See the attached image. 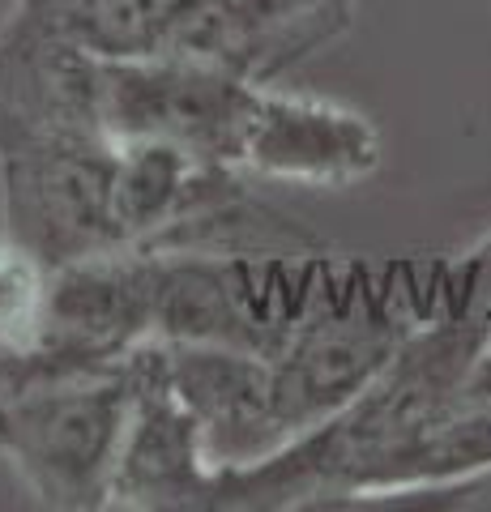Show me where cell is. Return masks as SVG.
<instances>
[{
    "mask_svg": "<svg viewBox=\"0 0 491 512\" xmlns=\"http://www.w3.org/2000/svg\"><path fill=\"white\" fill-rule=\"evenodd\" d=\"M163 367L205 431L214 470H240L282 453L269 402V363L248 350L205 342H158Z\"/></svg>",
    "mask_w": 491,
    "mask_h": 512,
    "instance_id": "7",
    "label": "cell"
},
{
    "mask_svg": "<svg viewBox=\"0 0 491 512\" xmlns=\"http://www.w3.org/2000/svg\"><path fill=\"white\" fill-rule=\"evenodd\" d=\"M22 372H26V363H22V359H5V355H0V393H5Z\"/></svg>",
    "mask_w": 491,
    "mask_h": 512,
    "instance_id": "9",
    "label": "cell"
},
{
    "mask_svg": "<svg viewBox=\"0 0 491 512\" xmlns=\"http://www.w3.org/2000/svg\"><path fill=\"white\" fill-rule=\"evenodd\" d=\"M47 282L52 269L35 261L18 239L0 235V355L22 359L43 342V320H47Z\"/></svg>",
    "mask_w": 491,
    "mask_h": 512,
    "instance_id": "8",
    "label": "cell"
},
{
    "mask_svg": "<svg viewBox=\"0 0 491 512\" xmlns=\"http://www.w3.org/2000/svg\"><path fill=\"white\" fill-rule=\"evenodd\" d=\"M240 167L248 180L351 188L380 167V133L338 99L261 86Z\"/></svg>",
    "mask_w": 491,
    "mask_h": 512,
    "instance_id": "6",
    "label": "cell"
},
{
    "mask_svg": "<svg viewBox=\"0 0 491 512\" xmlns=\"http://www.w3.org/2000/svg\"><path fill=\"white\" fill-rule=\"evenodd\" d=\"M261 82L201 60H99V107L116 141H167L244 171Z\"/></svg>",
    "mask_w": 491,
    "mask_h": 512,
    "instance_id": "4",
    "label": "cell"
},
{
    "mask_svg": "<svg viewBox=\"0 0 491 512\" xmlns=\"http://www.w3.org/2000/svg\"><path fill=\"white\" fill-rule=\"evenodd\" d=\"M120 141L99 107V56L30 9L0 18V214L5 235L65 269L124 252Z\"/></svg>",
    "mask_w": 491,
    "mask_h": 512,
    "instance_id": "1",
    "label": "cell"
},
{
    "mask_svg": "<svg viewBox=\"0 0 491 512\" xmlns=\"http://www.w3.org/2000/svg\"><path fill=\"white\" fill-rule=\"evenodd\" d=\"M133 414L112 474L116 512H214L218 470L197 414L176 393L158 342L133 350Z\"/></svg>",
    "mask_w": 491,
    "mask_h": 512,
    "instance_id": "5",
    "label": "cell"
},
{
    "mask_svg": "<svg viewBox=\"0 0 491 512\" xmlns=\"http://www.w3.org/2000/svg\"><path fill=\"white\" fill-rule=\"evenodd\" d=\"M133 350L90 367H26L0 393V457L56 512H103L133 414Z\"/></svg>",
    "mask_w": 491,
    "mask_h": 512,
    "instance_id": "3",
    "label": "cell"
},
{
    "mask_svg": "<svg viewBox=\"0 0 491 512\" xmlns=\"http://www.w3.org/2000/svg\"><path fill=\"white\" fill-rule=\"evenodd\" d=\"M99 60H201L278 86L346 39L359 0H26Z\"/></svg>",
    "mask_w": 491,
    "mask_h": 512,
    "instance_id": "2",
    "label": "cell"
}]
</instances>
